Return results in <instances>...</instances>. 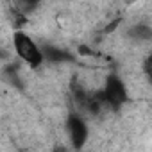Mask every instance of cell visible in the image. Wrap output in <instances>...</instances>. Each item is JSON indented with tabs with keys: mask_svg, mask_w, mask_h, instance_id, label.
Masks as SVG:
<instances>
[{
	"mask_svg": "<svg viewBox=\"0 0 152 152\" xmlns=\"http://www.w3.org/2000/svg\"><path fill=\"white\" fill-rule=\"evenodd\" d=\"M120 22H122V18H116V20H113V22H111V23L106 27V32H111L113 29H116V27L120 25Z\"/></svg>",
	"mask_w": 152,
	"mask_h": 152,
	"instance_id": "ba28073f",
	"label": "cell"
},
{
	"mask_svg": "<svg viewBox=\"0 0 152 152\" xmlns=\"http://www.w3.org/2000/svg\"><path fill=\"white\" fill-rule=\"evenodd\" d=\"M143 68H145V73H147V77L150 79V83H152V54L145 59V63H143Z\"/></svg>",
	"mask_w": 152,
	"mask_h": 152,
	"instance_id": "8992f818",
	"label": "cell"
},
{
	"mask_svg": "<svg viewBox=\"0 0 152 152\" xmlns=\"http://www.w3.org/2000/svg\"><path fill=\"white\" fill-rule=\"evenodd\" d=\"M79 54H81V56H93L95 52H93L90 47H86V45H81V47H79Z\"/></svg>",
	"mask_w": 152,
	"mask_h": 152,
	"instance_id": "52a82bcc",
	"label": "cell"
},
{
	"mask_svg": "<svg viewBox=\"0 0 152 152\" xmlns=\"http://www.w3.org/2000/svg\"><path fill=\"white\" fill-rule=\"evenodd\" d=\"M41 0H16V7H18V13L22 15H27V13H32L39 7Z\"/></svg>",
	"mask_w": 152,
	"mask_h": 152,
	"instance_id": "277c9868",
	"label": "cell"
},
{
	"mask_svg": "<svg viewBox=\"0 0 152 152\" xmlns=\"http://www.w3.org/2000/svg\"><path fill=\"white\" fill-rule=\"evenodd\" d=\"M99 95L104 100V104L109 106V107H113V109H120L129 100L125 83L122 81V77H120V75H116V73H111V75H107V77H106L104 88H102V91Z\"/></svg>",
	"mask_w": 152,
	"mask_h": 152,
	"instance_id": "7a4b0ae2",
	"label": "cell"
},
{
	"mask_svg": "<svg viewBox=\"0 0 152 152\" xmlns=\"http://www.w3.org/2000/svg\"><path fill=\"white\" fill-rule=\"evenodd\" d=\"M13 48H15V54L31 68H39L47 61L43 48L23 31L13 32Z\"/></svg>",
	"mask_w": 152,
	"mask_h": 152,
	"instance_id": "6da1fadb",
	"label": "cell"
},
{
	"mask_svg": "<svg viewBox=\"0 0 152 152\" xmlns=\"http://www.w3.org/2000/svg\"><path fill=\"white\" fill-rule=\"evenodd\" d=\"M150 39H152V32H150Z\"/></svg>",
	"mask_w": 152,
	"mask_h": 152,
	"instance_id": "9c48e42d",
	"label": "cell"
},
{
	"mask_svg": "<svg viewBox=\"0 0 152 152\" xmlns=\"http://www.w3.org/2000/svg\"><path fill=\"white\" fill-rule=\"evenodd\" d=\"M43 54H45V59H50V61H64V59H70V56L59 48H54V47H43Z\"/></svg>",
	"mask_w": 152,
	"mask_h": 152,
	"instance_id": "5b68a950",
	"label": "cell"
},
{
	"mask_svg": "<svg viewBox=\"0 0 152 152\" xmlns=\"http://www.w3.org/2000/svg\"><path fill=\"white\" fill-rule=\"evenodd\" d=\"M66 132H68V138H70V143L75 150H81L86 141H88V136H90V129H88V124L84 122V118L77 113H72L68 115L66 118Z\"/></svg>",
	"mask_w": 152,
	"mask_h": 152,
	"instance_id": "3957f363",
	"label": "cell"
}]
</instances>
